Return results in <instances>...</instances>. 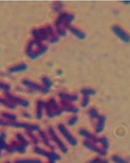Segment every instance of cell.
<instances>
[{"mask_svg":"<svg viewBox=\"0 0 130 163\" xmlns=\"http://www.w3.org/2000/svg\"><path fill=\"white\" fill-rule=\"evenodd\" d=\"M59 130L61 132V134L63 135V137H65L67 140V141L69 143L70 145L72 146H77L78 144L77 139L75 138V137L69 131V130L67 129L66 127L64 124H59Z\"/></svg>","mask_w":130,"mask_h":163,"instance_id":"cell-4","label":"cell"},{"mask_svg":"<svg viewBox=\"0 0 130 163\" xmlns=\"http://www.w3.org/2000/svg\"><path fill=\"white\" fill-rule=\"evenodd\" d=\"M48 49V46L43 44L42 42L34 40L28 44L27 48V55L31 59H36L45 54Z\"/></svg>","mask_w":130,"mask_h":163,"instance_id":"cell-1","label":"cell"},{"mask_svg":"<svg viewBox=\"0 0 130 163\" xmlns=\"http://www.w3.org/2000/svg\"><path fill=\"white\" fill-rule=\"evenodd\" d=\"M44 109V103L42 100H38L37 102V113L36 116L38 120L42 119L43 117V110Z\"/></svg>","mask_w":130,"mask_h":163,"instance_id":"cell-18","label":"cell"},{"mask_svg":"<svg viewBox=\"0 0 130 163\" xmlns=\"http://www.w3.org/2000/svg\"><path fill=\"white\" fill-rule=\"evenodd\" d=\"M28 66L27 64L25 63H22V64H19V65H16V66H13L12 68H10L9 71L10 73H17V72H21V71H24L27 69Z\"/></svg>","mask_w":130,"mask_h":163,"instance_id":"cell-16","label":"cell"},{"mask_svg":"<svg viewBox=\"0 0 130 163\" xmlns=\"http://www.w3.org/2000/svg\"><path fill=\"white\" fill-rule=\"evenodd\" d=\"M23 115H24V116H27V117H30V114L28 113H23Z\"/></svg>","mask_w":130,"mask_h":163,"instance_id":"cell-42","label":"cell"},{"mask_svg":"<svg viewBox=\"0 0 130 163\" xmlns=\"http://www.w3.org/2000/svg\"><path fill=\"white\" fill-rule=\"evenodd\" d=\"M27 134H28V136L31 137V140H32L33 143H34L35 145H38V143H39V138H38V137L34 135V133H33V131H27Z\"/></svg>","mask_w":130,"mask_h":163,"instance_id":"cell-33","label":"cell"},{"mask_svg":"<svg viewBox=\"0 0 130 163\" xmlns=\"http://www.w3.org/2000/svg\"><path fill=\"white\" fill-rule=\"evenodd\" d=\"M48 103L49 104H50L51 107H52V111H53L54 114H55V116H60V115L64 112L62 107H59L55 99L52 98L50 100H49Z\"/></svg>","mask_w":130,"mask_h":163,"instance_id":"cell-11","label":"cell"},{"mask_svg":"<svg viewBox=\"0 0 130 163\" xmlns=\"http://www.w3.org/2000/svg\"><path fill=\"white\" fill-rule=\"evenodd\" d=\"M15 163H42V161L39 159H20Z\"/></svg>","mask_w":130,"mask_h":163,"instance_id":"cell-31","label":"cell"},{"mask_svg":"<svg viewBox=\"0 0 130 163\" xmlns=\"http://www.w3.org/2000/svg\"><path fill=\"white\" fill-rule=\"evenodd\" d=\"M42 83H43V84H44V87H46L47 89H48L49 90H50L51 88H52V86H53V83H52V81L48 77H43L42 78Z\"/></svg>","mask_w":130,"mask_h":163,"instance_id":"cell-29","label":"cell"},{"mask_svg":"<svg viewBox=\"0 0 130 163\" xmlns=\"http://www.w3.org/2000/svg\"><path fill=\"white\" fill-rule=\"evenodd\" d=\"M83 145H84L85 147L89 149V150L92 151V152H96V153L99 154V155H102V156H104V155H107V150H105V149H101V148H99L97 145L96 143L91 141L90 140H85L84 141H83Z\"/></svg>","mask_w":130,"mask_h":163,"instance_id":"cell-7","label":"cell"},{"mask_svg":"<svg viewBox=\"0 0 130 163\" xmlns=\"http://www.w3.org/2000/svg\"><path fill=\"white\" fill-rule=\"evenodd\" d=\"M89 115L92 119L95 120H98L100 116L99 112H98V110H97L96 108H94V107H93V108H91L90 110Z\"/></svg>","mask_w":130,"mask_h":163,"instance_id":"cell-30","label":"cell"},{"mask_svg":"<svg viewBox=\"0 0 130 163\" xmlns=\"http://www.w3.org/2000/svg\"><path fill=\"white\" fill-rule=\"evenodd\" d=\"M48 158L49 159V161H59L61 159V156L59 154L55 153V152H50L48 154Z\"/></svg>","mask_w":130,"mask_h":163,"instance_id":"cell-27","label":"cell"},{"mask_svg":"<svg viewBox=\"0 0 130 163\" xmlns=\"http://www.w3.org/2000/svg\"><path fill=\"white\" fill-rule=\"evenodd\" d=\"M112 31L115 34V35L120 40H122V41L125 43L130 42V35L128 33L125 32L121 26H118V25H115V26H112Z\"/></svg>","mask_w":130,"mask_h":163,"instance_id":"cell-9","label":"cell"},{"mask_svg":"<svg viewBox=\"0 0 130 163\" xmlns=\"http://www.w3.org/2000/svg\"><path fill=\"white\" fill-rule=\"evenodd\" d=\"M6 163H11V162H6Z\"/></svg>","mask_w":130,"mask_h":163,"instance_id":"cell-45","label":"cell"},{"mask_svg":"<svg viewBox=\"0 0 130 163\" xmlns=\"http://www.w3.org/2000/svg\"><path fill=\"white\" fill-rule=\"evenodd\" d=\"M23 84L27 88H29V89H32V90L38 91V92H42V93L44 94L48 93L49 91H50L48 89L44 87V86H41V85L34 83V82H32V81L31 80H28V79H24V80L23 81Z\"/></svg>","mask_w":130,"mask_h":163,"instance_id":"cell-5","label":"cell"},{"mask_svg":"<svg viewBox=\"0 0 130 163\" xmlns=\"http://www.w3.org/2000/svg\"><path fill=\"white\" fill-rule=\"evenodd\" d=\"M46 28H47L48 31L49 36H50V40H49V42H50L51 44H56L57 42H59V37H58V36L55 34V33L54 32V31H53V29H52V26H47Z\"/></svg>","mask_w":130,"mask_h":163,"instance_id":"cell-20","label":"cell"},{"mask_svg":"<svg viewBox=\"0 0 130 163\" xmlns=\"http://www.w3.org/2000/svg\"><path fill=\"white\" fill-rule=\"evenodd\" d=\"M6 99L10 100V101L13 102L16 105H20L23 107H28L30 105V103L28 100L23 98H20V97L16 96L14 95H12V94L9 93V92L6 93Z\"/></svg>","mask_w":130,"mask_h":163,"instance_id":"cell-10","label":"cell"},{"mask_svg":"<svg viewBox=\"0 0 130 163\" xmlns=\"http://www.w3.org/2000/svg\"><path fill=\"white\" fill-rule=\"evenodd\" d=\"M81 93L83 94V96H90L96 94V91L91 88H85L81 90Z\"/></svg>","mask_w":130,"mask_h":163,"instance_id":"cell-25","label":"cell"},{"mask_svg":"<svg viewBox=\"0 0 130 163\" xmlns=\"http://www.w3.org/2000/svg\"><path fill=\"white\" fill-rule=\"evenodd\" d=\"M122 2H123L124 4H126V5L130 4V1H122Z\"/></svg>","mask_w":130,"mask_h":163,"instance_id":"cell-41","label":"cell"},{"mask_svg":"<svg viewBox=\"0 0 130 163\" xmlns=\"http://www.w3.org/2000/svg\"><path fill=\"white\" fill-rule=\"evenodd\" d=\"M32 34L34 37V40L41 41V42L45 41V40L49 41V40H50V36H49L48 31L47 28H43V29L40 30H34V31H33Z\"/></svg>","mask_w":130,"mask_h":163,"instance_id":"cell-6","label":"cell"},{"mask_svg":"<svg viewBox=\"0 0 130 163\" xmlns=\"http://www.w3.org/2000/svg\"><path fill=\"white\" fill-rule=\"evenodd\" d=\"M77 122H78V116H73L71 118H69V120H68V124L69 126H74Z\"/></svg>","mask_w":130,"mask_h":163,"instance_id":"cell-35","label":"cell"},{"mask_svg":"<svg viewBox=\"0 0 130 163\" xmlns=\"http://www.w3.org/2000/svg\"><path fill=\"white\" fill-rule=\"evenodd\" d=\"M48 134L49 136H50L51 139L55 142V144L57 145L59 149H60L63 153H67L69 151L68 148H67L66 145L64 144V142L61 140V138H59V137L57 135V134H56L55 131L54 130V128H52V127H50V128H48Z\"/></svg>","mask_w":130,"mask_h":163,"instance_id":"cell-3","label":"cell"},{"mask_svg":"<svg viewBox=\"0 0 130 163\" xmlns=\"http://www.w3.org/2000/svg\"><path fill=\"white\" fill-rule=\"evenodd\" d=\"M0 87H1V89H2V90L5 91V92H9L10 90H11V86H10V85L7 84V83H1V84H0Z\"/></svg>","mask_w":130,"mask_h":163,"instance_id":"cell-36","label":"cell"},{"mask_svg":"<svg viewBox=\"0 0 130 163\" xmlns=\"http://www.w3.org/2000/svg\"><path fill=\"white\" fill-rule=\"evenodd\" d=\"M101 161H102V160H101L100 158H94V159L91 160L90 161H89V162L87 163H100Z\"/></svg>","mask_w":130,"mask_h":163,"instance_id":"cell-40","label":"cell"},{"mask_svg":"<svg viewBox=\"0 0 130 163\" xmlns=\"http://www.w3.org/2000/svg\"><path fill=\"white\" fill-rule=\"evenodd\" d=\"M62 6H63V4L61 2H56L54 3L53 5V8L54 10H56V11H59L60 10H62Z\"/></svg>","mask_w":130,"mask_h":163,"instance_id":"cell-38","label":"cell"},{"mask_svg":"<svg viewBox=\"0 0 130 163\" xmlns=\"http://www.w3.org/2000/svg\"><path fill=\"white\" fill-rule=\"evenodd\" d=\"M106 116L104 115H100L99 118L98 119V124L96 125L95 128V131L97 134H100L104 131V128H105V124H106Z\"/></svg>","mask_w":130,"mask_h":163,"instance_id":"cell-15","label":"cell"},{"mask_svg":"<svg viewBox=\"0 0 130 163\" xmlns=\"http://www.w3.org/2000/svg\"><path fill=\"white\" fill-rule=\"evenodd\" d=\"M39 136L41 138V140H42L43 143H44L47 147H48L49 149H54L53 145H52V144H51L50 139L48 138V135L46 134V133L44 132V131H39Z\"/></svg>","mask_w":130,"mask_h":163,"instance_id":"cell-19","label":"cell"},{"mask_svg":"<svg viewBox=\"0 0 130 163\" xmlns=\"http://www.w3.org/2000/svg\"><path fill=\"white\" fill-rule=\"evenodd\" d=\"M6 134L5 132H2L1 134V137H0V149H1V152L6 150L7 146H8V145L6 142Z\"/></svg>","mask_w":130,"mask_h":163,"instance_id":"cell-23","label":"cell"},{"mask_svg":"<svg viewBox=\"0 0 130 163\" xmlns=\"http://www.w3.org/2000/svg\"><path fill=\"white\" fill-rule=\"evenodd\" d=\"M112 161L115 163H129L119 155H113Z\"/></svg>","mask_w":130,"mask_h":163,"instance_id":"cell-34","label":"cell"},{"mask_svg":"<svg viewBox=\"0 0 130 163\" xmlns=\"http://www.w3.org/2000/svg\"><path fill=\"white\" fill-rule=\"evenodd\" d=\"M68 13H62L58 18L57 21H56V29H57V32L59 35L61 37H65L66 36V31H65V27H64V23L66 19Z\"/></svg>","mask_w":130,"mask_h":163,"instance_id":"cell-8","label":"cell"},{"mask_svg":"<svg viewBox=\"0 0 130 163\" xmlns=\"http://www.w3.org/2000/svg\"><path fill=\"white\" fill-rule=\"evenodd\" d=\"M34 152H35L36 154H38V155H42V156H48V152H47V151L44 150V149H41V148L39 147H35L34 148Z\"/></svg>","mask_w":130,"mask_h":163,"instance_id":"cell-32","label":"cell"},{"mask_svg":"<svg viewBox=\"0 0 130 163\" xmlns=\"http://www.w3.org/2000/svg\"><path fill=\"white\" fill-rule=\"evenodd\" d=\"M16 138H17L18 141L20 142V143H21V144L23 145H24L25 147H27V146H29V145H30L29 141L27 140V138L23 135V134H16Z\"/></svg>","mask_w":130,"mask_h":163,"instance_id":"cell-26","label":"cell"},{"mask_svg":"<svg viewBox=\"0 0 130 163\" xmlns=\"http://www.w3.org/2000/svg\"><path fill=\"white\" fill-rule=\"evenodd\" d=\"M6 152H8V153H10V154L16 152L14 148H13V146L11 145H9L7 146V148H6Z\"/></svg>","mask_w":130,"mask_h":163,"instance_id":"cell-39","label":"cell"},{"mask_svg":"<svg viewBox=\"0 0 130 163\" xmlns=\"http://www.w3.org/2000/svg\"><path fill=\"white\" fill-rule=\"evenodd\" d=\"M99 143H101V145H102V149H105V150L107 151L108 150L109 147H110V145H109V141L107 137H99Z\"/></svg>","mask_w":130,"mask_h":163,"instance_id":"cell-28","label":"cell"},{"mask_svg":"<svg viewBox=\"0 0 130 163\" xmlns=\"http://www.w3.org/2000/svg\"><path fill=\"white\" fill-rule=\"evenodd\" d=\"M100 163H109V161L107 160H102Z\"/></svg>","mask_w":130,"mask_h":163,"instance_id":"cell-43","label":"cell"},{"mask_svg":"<svg viewBox=\"0 0 130 163\" xmlns=\"http://www.w3.org/2000/svg\"><path fill=\"white\" fill-rule=\"evenodd\" d=\"M61 105H62L64 111L65 112H69V113H78L80 111L78 107L73 106L71 103L64 101V100H61Z\"/></svg>","mask_w":130,"mask_h":163,"instance_id":"cell-12","label":"cell"},{"mask_svg":"<svg viewBox=\"0 0 130 163\" xmlns=\"http://www.w3.org/2000/svg\"><path fill=\"white\" fill-rule=\"evenodd\" d=\"M2 118H4L6 120L11 121V122H14L17 120V116L11 113H2Z\"/></svg>","mask_w":130,"mask_h":163,"instance_id":"cell-24","label":"cell"},{"mask_svg":"<svg viewBox=\"0 0 130 163\" xmlns=\"http://www.w3.org/2000/svg\"><path fill=\"white\" fill-rule=\"evenodd\" d=\"M69 31H71V33L73 35H75L76 37H78L80 40H84V39L86 38V34H85V33L80 31L79 29H77V28L75 27H72L71 26V27L69 28Z\"/></svg>","mask_w":130,"mask_h":163,"instance_id":"cell-21","label":"cell"},{"mask_svg":"<svg viewBox=\"0 0 130 163\" xmlns=\"http://www.w3.org/2000/svg\"><path fill=\"white\" fill-rule=\"evenodd\" d=\"M49 163H55V161H49Z\"/></svg>","mask_w":130,"mask_h":163,"instance_id":"cell-44","label":"cell"},{"mask_svg":"<svg viewBox=\"0 0 130 163\" xmlns=\"http://www.w3.org/2000/svg\"><path fill=\"white\" fill-rule=\"evenodd\" d=\"M0 102H1V104H2L3 106H5V107H8V108L11 109V110H14V109L16 108V104H15L13 102L10 101V100H8V99H4V98H1V100H0Z\"/></svg>","mask_w":130,"mask_h":163,"instance_id":"cell-22","label":"cell"},{"mask_svg":"<svg viewBox=\"0 0 130 163\" xmlns=\"http://www.w3.org/2000/svg\"><path fill=\"white\" fill-rule=\"evenodd\" d=\"M90 104V97L89 96H83V99L82 100L81 105L83 107H86Z\"/></svg>","mask_w":130,"mask_h":163,"instance_id":"cell-37","label":"cell"},{"mask_svg":"<svg viewBox=\"0 0 130 163\" xmlns=\"http://www.w3.org/2000/svg\"><path fill=\"white\" fill-rule=\"evenodd\" d=\"M59 98L61 100H64V101L69 102V103H73L79 100V96L77 94H69L65 93V92H60L59 94Z\"/></svg>","mask_w":130,"mask_h":163,"instance_id":"cell-13","label":"cell"},{"mask_svg":"<svg viewBox=\"0 0 130 163\" xmlns=\"http://www.w3.org/2000/svg\"><path fill=\"white\" fill-rule=\"evenodd\" d=\"M11 145L14 148L15 151L16 152H19L20 154H24L26 153L27 152V147H25L24 145L20 143V142L18 141H13L12 142Z\"/></svg>","mask_w":130,"mask_h":163,"instance_id":"cell-17","label":"cell"},{"mask_svg":"<svg viewBox=\"0 0 130 163\" xmlns=\"http://www.w3.org/2000/svg\"><path fill=\"white\" fill-rule=\"evenodd\" d=\"M79 133H80V134L81 136L86 137V140H90L91 141L94 142V143H98V142H99V137H97L94 134H91V133L90 132V131H88L87 130L81 128V129H80V131H79Z\"/></svg>","mask_w":130,"mask_h":163,"instance_id":"cell-14","label":"cell"},{"mask_svg":"<svg viewBox=\"0 0 130 163\" xmlns=\"http://www.w3.org/2000/svg\"><path fill=\"white\" fill-rule=\"evenodd\" d=\"M0 124L2 126H8V127H13V128H23V129L27 130V131H40V128L38 125L37 124H31L27 123H20V122H11L5 120L4 118L1 119Z\"/></svg>","mask_w":130,"mask_h":163,"instance_id":"cell-2","label":"cell"}]
</instances>
